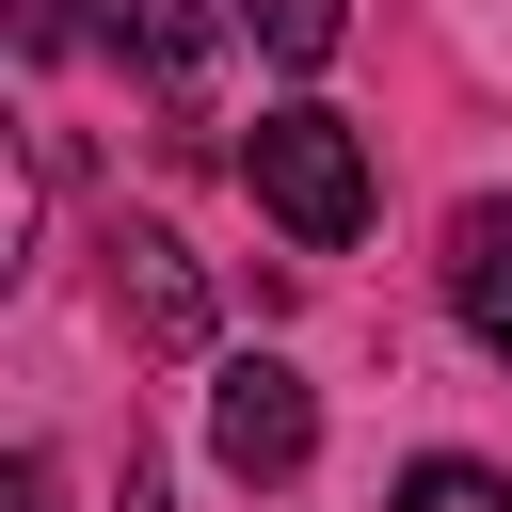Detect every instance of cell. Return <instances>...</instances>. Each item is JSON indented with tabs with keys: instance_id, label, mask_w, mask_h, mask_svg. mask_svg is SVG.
Segmentation results:
<instances>
[{
	"instance_id": "cell-1",
	"label": "cell",
	"mask_w": 512,
	"mask_h": 512,
	"mask_svg": "<svg viewBox=\"0 0 512 512\" xmlns=\"http://www.w3.org/2000/svg\"><path fill=\"white\" fill-rule=\"evenodd\" d=\"M240 176H256V208H272V224H288L304 256H336V240L368 224V144H352L336 112H256Z\"/></svg>"
},
{
	"instance_id": "cell-2",
	"label": "cell",
	"mask_w": 512,
	"mask_h": 512,
	"mask_svg": "<svg viewBox=\"0 0 512 512\" xmlns=\"http://www.w3.org/2000/svg\"><path fill=\"white\" fill-rule=\"evenodd\" d=\"M208 448H224V480H304V448H320V400H304V368H272V352H224V368H208Z\"/></svg>"
},
{
	"instance_id": "cell-3",
	"label": "cell",
	"mask_w": 512,
	"mask_h": 512,
	"mask_svg": "<svg viewBox=\"0 0 512 512\" xmlns=\"http://www.w3.org/2000/svg\"><path fill=\"white\" fill-rule=\"evenodd\" d=\"M96 32L160 112H208V80H224V16L208 0H96Z\"/></svg>"
},
{
	"instance_id": "cell-4",
	"label": "cell",
	"mask_w": 512,
	"mask_h": 512,
	"mask_svg": "<svg viewBox=\"0 0 512 512\" xmlns=\"http://www.w3.org/2000/svg\"><path fill=\"white\" fill-rule=\"evenodd\" d=\"M112 304H128L144 352H192V336H208V288H192V256H176V224H112Z\"/></svg>"
},
{
	"instance_id": "cell-5",
	"label": "cell",
	"mask_w": 512,
	"mask_h": 512,
	"mask_svg": "<svg viewBox=\"0 0 512 512\" xmlns=\"http://www.w3.org/2000/svg\"><path fill=\"white\" fill-rule=\"evenodd\" d=\"M448 304H464V336L512 368V208H464V224H448Z\"/></svg>"
},
{
	"instance_id": "cell-6",
	"label": "cell",
	"mask_w": 512,
	"mask_h": 512,
	"mask_svg": "<svg viewBox=\"0 0 512 512\" xmlns=\"http://www.w3.org/2000/svg\"><path fill=\"white\" fill-rule=\"evenodd\" d=\"M224 16H240V32H256L272 64H320V48L352 32V0H224Z\"/></svg>"
},
{
	"instance_id": "cell-7",
	"label": "cell",
	"mask_w": 512,
	"mask_h": 512,
	"mask_svg": "<svg viewBox=\"0 0 512 512\" xmlns=\"http://www.w3.org/2000/svg\"><path fill=\"white\" fill-rule=\"evenodd\" d=\"M384 512H512V480L496 464H464V448H432V464H400V496Z\"/></svg>"
},
{
	"instance_id": "cell-8",
	"label": "cell",
	"mask_w": 512,
	"mask_h": 512,
	"mask_svg": "<svg viewBox=\"0 0 512 512\" xmlns=\"http://www.w3.org/2000/svg\"><path fill=\"white\" fill-rule=\"evenodd\" d=\"M16 512H48V448H16Z\"/></svg>"
}]
</instances>
